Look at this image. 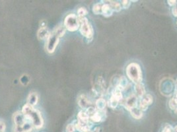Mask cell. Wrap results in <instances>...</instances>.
Instances as JSON below:
<instances>
[{
  "mask_svg": "<svg viewBox=\"0 0 177 132\" xmlns=\"http://www.w3.org/2000/svg\"><path fill=\"white\" fill-rule=\"evenodd\" d=\"M174 113H175V114H177V108H176L175 109V110H174Z\"/></svg>",
  "mask_w": 177,
  "mask_h": 132,
  "instance_id": "obj_35",
  "label": "cell"
},
{
  "mask_svg": "<svg viewBox=\"0 0 177 132\" xmlns=\"http://www.w3.org/2000/svg\"><path fill=\"white\" fill-rule=\"evenodd\" d=\"M120 102H122V105L124 106L127 110H130L131 109L137 107L138 96L134 94L130 95L125 100L122 99Z\"/></svg>",
  "mask_w": 177,
  "mask_h": 132,
  "instance_id": "obj_7",
  "label": "cell"
},
{
  "mask_svg": "<svg viewBox=\"0 0 177 132\" xmlns=\"http://www.w3.org/2000/svg\"><path fill=\"white\" fill-rule=\"evenodd\" d=\"M5 130V124L2 120H0V132H3Z\"/></svg>",
  "mask_w": 177,
  "mask_h": 132,
  "instance_id": "obj_29",
  "label": "cell"
},
{
  "mask_svg": "<svg viewBox=\"0 0 177 132\" xmlns=\"http://www.w3.org/2000/svg\"><path fill=\"white\" fill-rule=\"evenodd\" d=\"M140 101L142 103H144V105L149 106V105H151L153 103V96L151 95H149V94H145L142 97V98H141Z\"/></svg>",
  "mask_w": 177,
  "mask_h": 132,
  "instance_id": "obj_19",
  "label": "cell"
},
{
  "mask_svg": "<svg viewBox=\"0 0 177 132\" xmlns=\"http://www.w3.org/2000/svg\"><path fill=\"white\" fill-rule=\"evenodd\" d=\"M78 122L83 124H88L91 122L88 114L84 111H81L78 114Z\"/></svg>",
  "mask_w": 177,
  "mask_h": 132,
  "instance_id": "obj_14",
  "label": "cell"
},
{
  "mask_svg": "<svg viewBox=\"0 0 177 132\" xmlns=\"http://www.w3.org/2000/svg\"><path fill=\"white\" fill-rule=\"evenodd\" d=\"M168 4L170 5V6H174V5L177 3V1H173V0H169L167 2Z\"/></svg>",
  "mask_w": 177,
  "mask_h": 132,
  "instance_id": "obj_30",
  "label": "cell"
},
{
  "mask_svg": "<svg viewBox=\"0 0 177 132\" xmlns=\"http://www.w3.org/2000/svg\"><path fill=\"white\" fill-rule=\"evenodd\" d=\"M75 130V124H69L67 125L66 127V132H74Z\"/></svg>",
  "mask_w": 177,
  "mask_h": 132,
  "instance_id": "obj_26",
  "label": "cell"
},
{
  "mask_svg": "<svg viewBox=\"0 0 177 132\" xmlns=\"http://www.w3.org/2000/svg\"><path fill=\"white\" fill-rule=\"evenodd\" d=\"M50 34V32L47 30L46 28H40L37 32L38 38L39 40L48 39Z\"/></svg>",
  "mask_w": 177,
  "mask_h": 132,
  "instance_id": "obj_15",
  "label": "cell"
},
{
  "mask_svg": "<svg viewBox=\"0 0 177 132\" xmlns=\"http://www.w3.org/2000/svg\"><path fill=\"white\" fill-rule=\"evenodd\" d=\"M129 112H130V114L132 115V116L136 120H139L143 117L142 111L140 110L139 108L137 107L131 109V110H129Z\"/></svg>",
  "mask_w": 177,
  "mask_h": 132,
  "instance_id": "obj_17",
  "label": "cell"
},
{
  "mask_svg": "<svg viewBox=\"0 0 177 132\" xmlns=\"http://www.w3.org/2000/svg\"><path fill=\"white\" fill-rule=\"evenodd\" d=\"M78 17H85V16L88 13L87 10L84 7H80L78 10Z\"/></svg>",
  "mask_w": 177,
  "mask_h": 132,
  "instance_id": "obj_24",
  "label": "cell"
},
{
  "mask_svg": "<svg viewBox=\"0 0 177 132\" xmlns=\"http://www.w3.org/2000/svg\"><path fill=\"white\" fill-rule=\"evenodd\" d=\"M59 39L60 38L54 31L50 33L49 37L47 39L46 43V50L49 53H53L55 51L59 42Z\"/></svg>",
  "mask_w": 177,
  "mask_h": 132,
  "instance_id": "obj_6",
  "label": "cell"
},
{
  "mask_svg": "<svg viewBox=\"0 0 177 132\" xmlns=\"http://www.w3.org/2000/svg\"><path fill=\"white\" fill-rule=\"evenodd\" d=\"M174 101L176 102V104L177 105V94L176 95V96L174 97Z\"/></svg>",
  "mask_w": 177,
  "mask_h": 132,
  "instance_id": "obj_32",
  "label": "cell"
},
{
  "mask_svg": "<svg viewBox=\"0 0 177 132\" xmlns=\"http://www.w3.org/2000/svg\"><path fill=\"white\" fill-rule=\"evenodd\" d=\"M128 81L127 79L125 77L122 76L120 77L119 81L117 82V85H116V89L122 91L125 90L128 87Z\"/></svg>",
  "mask_w": 177,
  "mask_h": 132,
  "instance_id": "obj_12",
  "label": "cell"
},
{
  "mask_svg": "<svg viewBox=\"0 0 177 132\" xmlns=\"http://www.w3.org/2000/svg\"><path fill=\"white\" fill-rule=\"evenodd\" d=\"M66 27L63 26H59L56 28V29H54V32L57 34L59 38H60L64 35L65 33H66Z\"/></svg>",
  "mask_w": 177,
  "mask_h": 132,
  "instance_id": "obj_21",
  "label": "cell"
},
{
  "mask_svg": "<svg viewBox=\"0 0 177 132\" xmlns=\"http://www.w3.org/2000/svg\"><path fill=\"white\" fill-rule=\"evenodd\" d=\"M27 116L22 112H16L13 115V121L15 125V127L23 128L28 120Z\"/></svg>",
  "mask_w": 177,
  "mask_h": 132,
  "instance_id": "obj_8",
  "label": "cell"
},
{
  "mask_svg": "<svg viewBox=\"0 0 177 132\" xmlns=\"http://www.w3.org/2000/svg\"><path fill=\"white\" fill-rule=\"evenodd\" d=\"M169 107H170V109H172V110H174L175 109L177 108V105L176 104L174 98L170 100V102H169Z\"/></svg>",
  "mask_w": 177,
  "mask_h": 132,
  "instance_id": "obj_27",
  "label": "cell"
},
{
  "mask_svg": "<svg viewBox=\"0 0 177 132\" xmlns=\"http://www.w3.org/2000/svg\"><path fill=\"white\" fill-rule=\"evenodd\" d=\"M75 129L80 132H89L92 127V123L89 122L88 124H83L80 122H77L75 124Z\"/></svg>",
  "mask_w": 177,
  "mask_h": 132,
  "instance_id": "obj_10",
  "label": "cell"
},
{
  "mask_svg": "<svg viewBox=\"0 0 177 132\" xmlns=\"http://www.w3.org/2000/svg\"><path fill=\"white\" fill-rule=\"evenodd\" d=\"M105 2L110 5L113 11H115L116 12H119V11L122 9L121 3H120L119 2L116 1H105Z\"/></svg>",
  "mask_w": 177,
  "mask_h": 132,
  "instance_id": "obj_18",
  "label": "cell"
},
{
  "mask_svg": "<svg viewBox=\"0 0 177 132\" xmlns=\"http://www.w3.org/2000/svg\"><path fill=\"white\" fill-rule=\"evenodd\" d=\"M79 18L75 14H69L64 20V27L69 31H75L79 28Z\"/></svg>",
  "mask_w": 177,
  "mask_h": 132,
  "instance_id": "obj_4",
  "label": "cell"
},
{
  "mask_svg": "<svg viewBox=\"0 0 177 132\" xmlns=\"http://www.w3.org/2000/svg\"><path fill=\"white\" fill-rule=\"evenodd\" d=\"M176 24H177V21H176Z\"/></svg>",
  "mask_w": 177,
  "mask_h": 132,
  "instance_id": "obj_36",
  "label": "cell"
},
{
  "mask_svg": "<svg viewBox=\"0 0 177 132\" xmlns=\"http://www.w3.org/2000/svg\"><path fill=\"white\" fill-rule=\"evenodd\" d=\"M172 13H173V15L174 16V17H177V7H174L172 9Z\"/></svg>",
  "mask_w": 177,
  "mask_h": 132,
  "instance_id": "obj_31",
  "label": "cell"
},
{
  "mask_svg": "<svg viewBox=\"0 0 177 132\" xmlns=\"http://www.w3.org/2000/svg\"><path fill=\"white\" fill-rule=\"evenodd\" d=\"M96 108L99 110L101 111H104V108L106 107V105H107V102H106L105 100L103 98H100L96 101Z\"/></svg>",
  "mask_w": 177,
  "mask_h": 132,
  "instance_id": "obj_20",
  "label": "cell"
},
{
  "mask_svg": "<svg viewBox=\"0 0 177 132\" xmlns=\"http://www.w3.org/2000/svg\"><path fill=\"white\" fill-rule=\"evenodd\" d=\"M102 6L103 4L101 3H97L93 5V11L95 15L101 14L102 13Z\"/></svg>",
  "mask_w": 177,
  "mask_h": 132,
  "instance_id": "obj_22",
  "label": "cell"
},
{
  "mask_svg": "<svg viewBox=\"0 0 177 132\" xmlns=\"http://www.w3.org/2000/svg\"><path fill=\"white\" fill-rule=\"evenodd\" d=\"M78 105L83 109H87L91 107V102L88 99V97L85 95H81L78 97Z\"/></svg>",
  "mask_w": 177,
  "mask_h": 132,
  "instance_id": "obj_9",
  "label": "cell"
},
{
  "mask_svg": "<svg viewBox=\"0 0 177 132\" xmlns=\"http://www.w3.org/2000/svg\"><path fill=\"white\" fill-rule=\"evenodd\" d=\"M134 90L135 92V94L139 98H142V97L145 95V86L143 83H139L135 85Z\"/></svg>",
  "mask_w": 177,
  "mask_h": 132,
  "instance_id": "obj_11",
  "label": "cell"
},
{
  "mask_svg": "<svg viewBox=\"0 0 177 132\" xmlns=\"http://www.w3.org/2000/svg\"><path fill=\"white\" fill-rule=\"evenodd\" d=\"M121 2L122 7H123L124 9H128L131 5V2L128 1V0H124V1H122Z\"/></svg>",
  "mask_w": 177,
  "mask_h": 132,
  "instance_id": "obj_25",
  "label": "cell"
},
{
  "mask_svg": "<svg viewBox=\"0 0 177 132\" xmlns=\"http://www.w3.org/2000/svg\"><path fill=\"white\" fill-rule=\"evenodd\" d=\"M86 112L89 119L94 122H101L104 120L105 114L104 111L99 110L96 108L89 107L87 109Z\"/></svg>",
  "mask_w": 177,
  "mask_h": 132,
  "instance_id": "obj_5",
  "label": "cell"
},
{
  "mask_svg": "<svg viewBox=\"0 0 177 132\" xmlns=\"http://www.w3.org/2000/svg\"><path fill=\"white\" fill-rule=\"evenodd\" d=\"M119 102H120L118 100L116 99H115L114 96H111L110 99L109 100V106H110V108L114 109V108L117 107V106H118V105H119Z\"/></svg>",
  "mask_w": 177,
  "mask_h": 132,
  "instance_id": "obj_23",
  "label": "cell"
},
{
  "mask_svg": "<svg viewBox=\"0 0 177 132\" xmlns=\"http://www.w3.org/2000/svg\"><path fill=\"white\" fill-rule=\"evenodd\" d=\"M38 100V97L37 94L36 93H31L28 96L27 104L34 107V106L37 104Z\"/></svg>",
  "mask_w": 177,
  "mask_h": 132,
  "instance_id": "obj_16",
  "label": "cell"
},
{
  "mask_svg": "<svg viewBox=\"0 0 177 132\" xmlns=\"http://www.w3.org/2000/svg\"><path fill=\"white\" fill-rule=\"evenodd\" d=\"M22 112L25 114L28 119L31 120L35 128L40 129L43 127L44 120L41 113L37 109L34 108L33 106L26 104L23 107Z\"/></svg>",
  "mask_w": 177,
  "mask_h": 132,
  "instance_id": "obj_1",
  "label": "cell"
},
{
  "mask_svg": "<svg viewBox=\"0 0 177 132\" xmlns=\"http://www.w3.org/2000/svg\"><path fill=\"white\" fill-rule=\"evenodd\" d=\"M175 88H176V92L177 93V79L176 80V82H175Z\"/></svg>",
  "mask_w": 177,
  "mask_h": 132,
  "instance_id": "obj_33",
  "label": "cell"
},
{
  "mask_svg": "<svg viewBox=\"0 0 177 132\" xmlns=\"http://www.w3.org/2000/svg\"><path fill=\"white\" fill-rule=\"evenodd\" d=\"M173 132H177V125L175 126L174 128L173 129Z\"/></svg>",
  "mask_w": 177,
  "mask_h": 132,
  "instance_id": "obj_34",
  "label": "cell"
},
{
  "mask_svg": "<svg viewBox=\"0 0 177 132\" xmlns=\"http://www.w3.org/2000/svg\"><path fill=\"white\" fill-rule=\"evenodd\" d=\"M127 77L135 84L142 81V72L139 64L136 63H131L126 67Z\"/></svg>",
  "mask_w": 177,
  "mask_h": 132,
  "instance_id": "obj_2",
  "label": "cell"
},
{
  "mask_svg": "<svg viewBox=\"0 0 177 132\" xmlns=\"http://www.w3.org/2000/svg\"><path fill=\"white\" fill-rule=\"evenodd\" d=\"M80 26L79 31L83 36L85 37L87 39H91L93 36V29L92 26L88 22L86 17H78Z\"/></svg>",
  "mask_w": 177,
  "mask_h": 132,
  "instance_id": "obj_3",
  "label": "cell"
},
{
  "mask_svg": "<svg viewBox=\"0 0 177 132\" xmlns=\"http://www.w3.org/2000/svg\"><path fill=\"white\" fill-rule=\"evenodd\" d=\"M89 132H92V131H89Z\"/></svg>",
  "mask_w": 177,
  "mask_h": 132,
  "instance_id": "obj_37",
  "label": "cell"
},
{
  "mask_svg": "<svg viewBox=\"0 0 177 132\" xmlns=\"http://www.w3.org/2000/svg\"><path fill=\"white\" fill-rule=\"evenodd\" d=\"M161 132H173V128L171 125H167L165 127L163 128Z\"/></svg>",
  "mask_w": 177,
  "mask_h": 132,
  "instance_id": "obj_28",
  "label": "cell"
},
{
  "mask_svg": "<svg viewBox=\"0 0 177 132\" xmlns=\"http://www.w3.org/2000/svg\"><path fill=\"white\" fill-rule=\"evenodd\" d=\"M104 2V3L103 4V6H102L101 14L105 17H109L113 15V10L107 2Z\"/></svg>",
  "mask_w": 177,
  "mask_h": 132,
  "instance_id": "obj_13",
  "label": "cell"
}]
</instances>
